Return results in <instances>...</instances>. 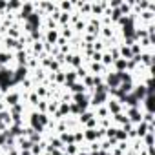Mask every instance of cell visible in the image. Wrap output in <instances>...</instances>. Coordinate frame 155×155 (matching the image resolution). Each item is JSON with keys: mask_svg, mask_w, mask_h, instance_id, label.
Wrapping results in <instances>:
<instances>
[{"mask_svg": "<svg viewBox=\"0 0 155 155\" xmlns=\"http://www.w3.org/2000/svg\"><path fill=\"white\" fill-rule=\"evenodd\" d=\"M106 108H108L110 115H117V113H120V111H122V104H120L119 101H115V99H108Z\"/></svg>", "mask_w": 155, "mask_h": 155, "instance_id": "cell-2", "label": "cell"}, {"mask_svg": "<svg viewBox=\"0 0 155 155\" xmlns=\"http://www.w3.org/2000/svg\"><path fill=\"white\" fill-rule=\"evenodd\" d=\"M20 86L26 88V90H29V88H31V79H24V81L20 82Z\"/></svg>", "mask_w": 155, "mask_h": 155, "instance_id": "cell-6", "label": "cell"}, {"mask_svg": "<svg viewBox=\"0 0 155 155\" xmlns=\"http://www.w3.org/2000/svg\"><path fill=\"white\" fill-rule=\"evenodd\" d=\"M69 91H71V95H77V93H86L88 90L84 88V84H82L81 81H77L75 84H71V86H69Z\"/></svg>", "mask_w": 155, "mask_h": 155, "instance_id": "cell-4", "label": "cell"}, {"mask_svg": "<svg viewBox=\"0 0 155 155\" xmlns=\"http://www.w3.org/2000/svg\"><path fill=\"white\" fill-rule=\"evenodd\" d=\"M77 155H90V151H79Z\"/></svg>", "mask_w": 155, "mask_h": 155, "instance_id": "cell-8", "label": "cell"}, {"mask_svg": "<svg viewBox=\"0 0 155 155\" xmlns=\"http://www.w3.org/2000/svg\"><path fill=\"white\" fill-rule=\"evenodd\" d=\"M62 35H64V37H71V31H69V29H68V28H66V29H64V31H62Z\"/></svg>", "mask_w": 155, "mask_h": 155, "instance_id": "cell-7", "label": "cell"}, {"mask_svg": "<svg viewBox=\"0 0 155 155\" xmlns=\"http://www.w3.org/2000/svg\"><path fill=\"white\" fill-rule=\"evenodd\" d=\"M102 79H104V84L108 88H119L120 86V79H119V73L117 71L115 73H106Z\"/></svg>", "mask_w": 155, "mask_h": 155, "instance_id": "cell-1", "label": "cell"}, {"mask_svg": "<svg viewBox=\"0 0 155 155\" xmlns=\"http://www.w3.org/2000/svg\"><path fill=\"white\" fill-rule=\"evenodd\" d=\"M82 135H84V142L86 140L88 142H93V140H97V128H84Z\"/></svg>", "mask_w": 155, "mask_h": 155, "instance_id": "cell-3", "label": "cell"}, {"mask_svg": "<svg viewBox=\"0 0 155 155\" xmlns=\"http://www.w3.org/2000/svg\"><path fill=\"white\" fill-rule=\"evenodd\" d=\"M57 37H58V33L55 31V29H48V33H46V44H57Z\"/></svg>", "mask_w": 155, "mask_h": 155, "instance_id": "cell-5", "label": "cell"}]
</instances>
